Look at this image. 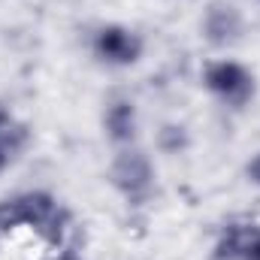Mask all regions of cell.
Segmentation results:
<instances>
[{
  "instance_id": "cell-4",
  "label": "cell",
  "mask_w": 260,
  "mask_h": 260,
  "mask_svg": "<svg viewBox=\"0 0 260 260\" xmlns=\"http://www.w3.org/2000/svg\"><path fill=\"white\" fill-rule=\"evenodd\" d=\"M91 55L100 67H109V70H127L136 67L145 55V40L139 30H133L130 24H118V21H109V24H100L94 34H91Z\"/></svg>"
},
{
  "instance_id": "cell-12",
  "label": "cell",
  "mask_w": 260,
  "mask_h": 260,
  "mask_svg": "<svg viewBox=\"0 0 260 260\" xmlns=\"http://www.w3.org/2000/svg\"><path fill=\"white\" fill-rule=\"evenodd\" d=\"M12 157H15V154H12V151H9V148H6V145L0 142V173H3L6 167H9V160H12Z\"/></svg>"
},
{
  "instance_id": "cell-6",
  "label": "cell",
  "mask_w": 260,
  "mask_h": 260,
  "mask_svg": "<svg viewBox=\"0 0 260 260\" xmlns=\"http://www.w3.org/2000/svg\"><path fill=\"white\" fill-rule=\"evenodd\" d=\"M100 124H103L106 139H109L115 148L136 145V136H139V109H136L133 97H127V94L112 97V100L103 106Z\"/></svg>"
},
{
  "instance_id": "cell-9",
  "label": "cell",
  "mask_w": 260,
  "mask_h": 260,
  "mask_svg": "<svg viewBox=\"0 0 260 260\" xmlns=\"http://www.w3.org/2000/svg\"><path fill=\"white\" fill-rule=\"evenodd\" d=\"M160 148L167 151V154H176V151H182V148H188V133L182 124H167V127L160 130Z\"/></svg>"
},
{
  "instance_id": "cell-2",
  "label": "cell",
  "mask_w": 260,
  "mask_h": 260,
  "mask_svg": "<svg viewBox=\"0 0 260 260\" xmlns=\"http://www.w3.org/2000/svg\"><path fill=\"white\" fill-rule=\"evenodd\" d=\"M200 82L209 91V97H215L227 109H245L257 97V76H254V70L245 67L242 61H233V58L206 61L203 73H200Z\"/></svg>"
},
{
  "instance_id": "cell-11",
  "label": "cell",
  "mask_w": 260,
  "mask_h": 260,
  "mask_svg": "<svg viewBox=\"0 0 260 260\" xmlns=\"http://www.w3.org/2000/svg\"><path fill=\"white\" fill-rule=\"evenodd\" d=\"M55 260H85V257H82L76 248H61V251L55 254Z\"/></svg>"
},
{
  "instance_id": "cell-10",
  "label": "cell",
  "mask_w": 260,
  "mask_h": 260,
  "mask_svg": "<svg viewBox=\"0 0 260 260\" xmlns=\"http://www.w3.org/2000/svg\"><path fill=\"white\" fill-rule=\"evenodd\" d=\"M245 179H248V185L260 188V151H254V154L248 157V164H245Z\"/></svg>"
},
{
  "instance_id": "cell-7",
  "label": "cell",
  "mask_w": 260,
  "mask_h": 260,
  "mask_svg": "<svg viewBox=\"0 0 260 260\" xmlns=\"http://www.w3.org/2000/svg\"><path fill=\"white\" fill-rule=\"evenodd\" d=\"M215 260H260V227L230 224L215 245Z\"/></svg>"
},
{
  "instance_id": "cell-1",
  "label": "cell",
  "mask_w": 260,
  "mask_h": 260,
  "mask_svg": "<svg viewBox=\"0 0 260 260\" xmlns=\"http://www.w3.org/2000/svg\"><path fill=\"white\" fill-rule=\"evenodd\" d=\"M67 227H70V212L49 191H24L0 200V236H9L15 230H30L49 245H61Z\"/></svg>"
},
{
  "instance_id": "cell-5",
  "label": "cell",
  "mask_w": 260,
  "mask_h": 260,
  "mask_svg": "<svg viewBox=\"0 0 260 260\" xmlns=\"http://www.w3.org/2000/svg\"><path fill=\"white\" fill-rule=\"evenodd\" d=\"M200 34L206 37V43L224 49V46H233L242 40L245 34V15L233 6V3H224V0H215L206 6L203 18H200Z\"/></svg>"
},
{
  "instance_id": "cell-8",
  "label": "cell",
  "mask_w": 260,
  "mask_h": 260,
  "mask_svg": "<svg viewBox=\"0 0 260 260\" xmlns=\"http://www.w3.org/2000/svg\"><path fill=\"white\" fill-rule=\"evenodd\" d=\"M0 142L18 157V151H24L27 148V142H30V130L27 124L9 109V106H3L0 103Z\"/></svg>"
},
{
  "instance_id": "cell-3",
  "label": "cell",
  "mask_w": 260,
  "mask_h": 260,
  "mask_svg": "<svg viewBox=\"0 0 260 260\" xmlns=\"http://www.w3.org/2000/svg\"><path fill=\"white\" fill-rule=\"evenodd\" d=\"M109 185L127 200V206H142L154 194V164L139 145L115 148L109 164Z\"/></svg>"
}]
</instances>
